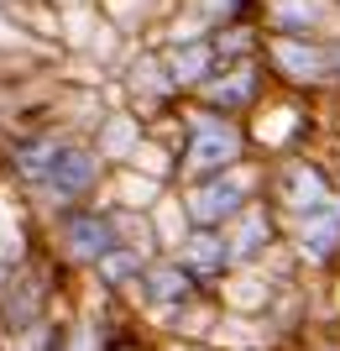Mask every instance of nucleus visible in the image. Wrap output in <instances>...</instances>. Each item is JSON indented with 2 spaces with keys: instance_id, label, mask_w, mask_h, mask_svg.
I'll return each mask as SVG.
<instances>
[{
  "instance_id": "f257e3e1",
  "label": "nucleus",
  "mask_w": 340,
  "mask_h": 351,
  "mask_svg": "<svg viewBox=\"0 0 340 351\" xmlns=\"http://www.w3.org/2000/svg\"><path fill=\"white\" fill-rule=\"evenodd\" d=\"M11 173L63 215V210L89 205V194L105 178V158L74 136H27L11 147Z\"/></svg>"
},
{
  "instance_id": "f03ea898",
  "label": "nucleus",
  "mask_w": 340,
  "mask_h": 351,
  "mask_svg": "<svg viewBox=\"0 0 340 351\" xmlns=\"http://www.w3.org/2000/svg\"><path fill=\"white\" fill-rule=\"evenodd\" d=\"M252 158L257 152H252V136H246V121H231L194 105L183 116V142H178V189H189L199 178H215L225 168H241Z\"/></svg>"
},
{
  "instance_id": "7ed1b4c3",
  "label": "nucleus",
  "mask_w": 340,
  "mask_h": 351,
  "mask_svg": "<svg viewBox=\"0 0 340 351\" xmlns=\"http://www.w3.org/2000/svg\"><path fill=\"white\" fill-rule=\"evenodd\" d=\"M340 199V168L319 152H288V158L267 162V205L278 210L283 220L309 215V210H325Z\"/></svg>"
},
{
  "instance_id": "20e7f679",
  "label": "nucleus",
  "mask_w": 340,
  "mask_h": 351,
  "mask_svg": "<svg viewBox=\"0 0 340 351\" xmlns=\"http://www.w3.org/2000/svg\"><path fill=\"white\" fill-rule=\"evenodd\" d=\"M262 194H267V162L252 158V162H241V168H225V173H215V178H199L189 189H178V205H183L189 226H215V231H225V226L246 205H257Z\"/></svg>"
},
{
  "instance_id": "39448f33",
  "label": "nucleus",
  "mask_w": 340,
  "mask_h": 351,
  "mask_svg": "<svg viewBox=\"0 0 340 351\" xmlns=\"http://www.w3.org/2000/svg\"><path fill=\"white\" fill-rule=\"evenodd\" d=\"M262 63L293 95L330 89V37H262Z\"/></svg>"
},
{
  "instance_id": "423d86ee",
  "label": "nucleus",
  "mask_w": 340,
  "mask_h": 351,
  "mask_svg": "<svg viewBox=\"0 0 340 351\" xmlns=\"http://www.w3.org/2000/svg\"><path fill=\"white\" fill-rule=\"evenodd\" d=\"M53 231H58V252H63V263H68V267H84V273H94V267H100L105 257L120 247L116 210H100V205L63 210Z\"/></svg>"
},
{
  "instance_id": "0eeeda50",
  "label": "nucleus",
  "mask_w": 340,
  "mask_h": 351,
  "mask_svg": "<svg viewBox=\"0 0 340 351\" xmlns=\"http://www.w3.org/2000/svg\"><path fill=\"white\" fill-rule=\"evenodd\" d=\"M136 299H142V309H152V315H189V309H199L205 299H215V289L194 278L173 252H163V257L147 263V273L136 283Z\"/></svg>"
},
{
  "instance_id": "6e6552de",
  "label": "nucleus",
  "mask_w": 340,
  "mask_h": 351,
  "mask_svg": "<svg viewBox=\"0 0 340 351\" xmlns=\"http://www.w3.org/2000/svg\"><path fill=\"white\" fill-rule=\"evenodd\" d=\"M288 252L304 278H330L340 267V199L288 220Z\"/></svg>"
},
{
  "instance_id": "1a4fd4ad",
  "label": "nucleus",
  "mask_w": 340,
  "mask_h": 351,
  "mask_svg": "<svg viewBox=\"0 0 340 351\" xmlns=\"http://www.w3.org/2000/svg\"><path fill=\"white\" fill-rule=\"evenodd\" d=\"M225 241H231L236 267H267L272 257L288 252V220L267 205V194H262L257 205H246L231 226H225Z\"/></svg>"
},
{
  "instance_id": "9d476101",
  "label": "nucleus",
  "mask_w": 340,
  "mask_h": 351,
  "mask_svg": "<svg viewBox=\"0 0 340 351\" xmlns=\"http://www.w3.org/2000/svg\"><path fill=\"white\" fill-rule=\"evenodd\" d=\"M314 132V116L298 100H262L257 116L246 121V136H252V152H262V162L288 158V152H304Z\"/></svg>"
},
{
  "instance_id": "9b49d317",
  "label": "nucleus",
  "mask_w": 340,
  "mask_h": 351,
  "mask_svg": "<svg viewBox=\"0 0 340 351\" xmlns=\"http://www.w3.org/2000/svg\"><path fill=\"white\" fill-rule=\"evenodd\" d=\"M262 100H267V63L262 58L225 63V69L199 89V105L215 110V116H231V121H252Z\"/></svg>"
},
{
  "instance_id": "f8f14e48",
  "label": "nucleus",
  "mask_w": 340,
  "mask_h": 351,
  "mask_svg": "<svg viewBox=\"0 0 340 351\" xmlns=\"http://www.w3.org/2000/svg\"><path fill=\"white\" fill-rule=\"evenodd\" d=\"M267 37H335L340 0H262Z\"/></svg>"
},
{
  "instance_id": "ddd939ff",
  "label": "nucleus",
  "mask_w": 340,
  "mask_h": 351,
  "mask_svg": "<svg viewBox=\"0 0 340 351\" xmlns=\"http://www.w3.org/2000/svg\"><path fill=\"white\" fill-rule=\"evenodd\" d=\"M173 257L189 267L199 283H209V289H220V283L236 273L231 241H225V231H215V226H189V231H183V241L173 247Z\"/></svg>"
},
{
  "instance_id": "4468645a",
  "label": "nucleus",
  "mask_w": 340,
  "mask_h": 351,
  "mask_svg": "<svg viewBox=\"0 0 340 351\" xmlns=\"http://www.w3.org/2000/svg\"><path fill=\"white\" fill-rule=\"evenodd\" d=\"M136 147H142V126H136V121H126V116L105 121V132L94 136V152H100L105 162H110V158H131Z\"/></svg>"
},
{
  "instance_id": "2eb2a0df",
  "label": "nucleus",
  "mask_w": 340,
  "mask_h": 351,
  "mask_svg": "<svg viewBox=\"0 0 340 351\" xmlns=\"http://www.w3.org/2000/svg\"><path fill=\"white\" fill-rule=\"evenodd\" d=\"M194 5H199V21H205V32L236 27L241 16L252 11V0H194Z\"/></svg>"
},
{
  "instance_id": "dca6fc26",
  "label": "nucleus",
  "mask_w": 340,
  "mask_h": 351,
  "mask_svg": "<svg viewBox=\"0 0 340 351\" xmlns=\"http://www.w3.org/2000/svg\"><path fill=\"white\" fill-rule=\"evenodd\" d=\"M330 89H340V32L330 37Z\"/></svg>"
},
{
  "instance_id": "f3484780",
  "label": "nucleus",
  "mask_w": 340,
  "mask_h": 351,
  "mask_svg": "<svg viewBox=\"0 0 340 351\" xmlns=\"http://www.w3.org/2000/svg\"><path fill=\"white\" fill-rule=\"evenodd\" d=\"M168 351H215L209 341H178V346H168Z\"/></svg>"
},
{
  "instance_id": "a211bd4d",
  "label": "nucleus",
  "mask_w": 340,
  "mask_h": 351,
  "mask_svg": "<svg viewBox=\"0 0 340 351\" xmlns=\"http://www.w3.org/2000/svg\"><path fill=\"white\" fill-rule=\"evenodd\" d=\"M335 162H340V147H335Z\"/></svg>"
}]
</instances>
